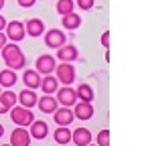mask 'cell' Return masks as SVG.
<instances>
[{
    "label": "cell",
    "instance_id": "obj_28",
    "mask_svg": "<svg viewBox=\"0 0 146 146\" xmlns=\"http://www.w3.org/2000/svg\"><path fill=\"white\" fill-rule=\"evenodd\" d=\"M102 45H104L106 49L110 47V31H106V33L102 35Z\"/></svg>",
    "mask_w": 146,
    "mask_h": 146
},
{
    "label": "cell",
    "instance_id": "obj_25",
    "mask_svg": "<svg viewBox=\"0 0 146 146\" xmlns=\"http://www.w3.org/2000/svg\"><path fill=\"white\" fill-rule=\"evenodd\" d=\"M96 140H98V146H110V132L108 130H102Z\"/></svg>",
    "mask_w": 146,
    "mask_h": 146
},
{
    "label": "cell",
    "instance_id": "obj_34",
    "mask_svg": "<svg viewBox=\"0 0 146 146\" xmlns=\"http://www.w3.org/2000/svg\"><path fill=\"white\" fill-rule=\"evenodd\" d=\"M87 146H94V144H87ZM96 146H98V144H96Z\"/></svg>",
    "mask_w": 146,
    "mask_h": 146
},
{
    "label": "cell",
    "instance_id": "obj_24",
    "mask_svg": "<svg viewBox=\"0 0 146 146\" xmlns=\"http://www.w3.org/2000/svg\"><path fill=\"white\" fill-rule=\"evenodd\" d=\"M57 12L61 16L73 12V0H57Z\"/></svg>",
    "mask_w": 146,
    "mask_h": 146
},
{
    "label": "cell",
    "instance_id": "obj_23",
    "mask_svg": "<svg viewBox=\"0 0 146 146\" xmlns=\"http://www.w3.org/2000/svg\"><path fill=\"white\" fill-rule=\"evenodd\" d=\"M0 104L10 110L12 106H16V94L10 91V89H2V91H0Z\"/></svg>",
    "mask_w": 146,
    "mask_h": 146
},
{
    "label": "cell",
    "instance_id": "obj_15",
    "mask_svg": "<svg viewBox=\"0 0 146 146\" xmlns=\"http://www.w3.org/2000/svg\"><path fill=\"white\" fill-rule=\"evenodd\" d=\"M36 100H39V98H36L35 89H23L21 94L16 96V102L21 104L23 108H29V110H31L33 106H36Z\"/></svg>",
    "mask_w": 146,
    "mask_h": 146
},
{
    "label": "cell",
    "instance_id": "obj_12",
    "mask_svg": "<svg viewBox=\"0 0 146 146\" xmlns=\"http://www.w3.org/2000/svg\"><path fill=\"white\" fill-rule=\"evenodd\" d=\"M53 118H55V124L57 126H69L73 122V110L71 108H59L53 112Z\"/></svg>",
    "mask_w": 146,
    "mask_h": 146
},
{
    "label": "cell",
    "instance_id": "obj_14",
    "mask_svg": "<svg viewBox=\"0 0 146 146\" xmlns=\"http://www.w3.org/2000/svg\"><path fill=\"white\" fill-rule=\"evenodd\" d=\"M77 55H79L77 47H73V45H63V47H59V51H57V59H61L63 63H71V61L77 59Z\"/></svg>",
    "mask_w": 146,
    "mask_h": 146
},
{
    "label": "cell",
    "instance_id": "obj_20",
    "mask_svg": "<svg viewBox=\"0 0 146 146\" xmlns=\"http://www.w3.org/2000/svg\"><path fill=\"white\" fill-rule=\"evenodd\" d=\"M18 81V77H16V73L12 71V69H2V71H0V87H12L14 83Z\"/></svg>",
    "mask_w": 146,
    "mask_h": 146
},
{
    "label": "cell",
    "instance_id": "obj_37",
    "mask_svg": "<svg viewBox=\"0 0 146 146\" xmlns=\"http://www.w3.org/2000/svg\"><path fill=\"white\" fill-rule=\"evenodd\" d=\"M0 91H2V87H0Z\"/></svg>",
    "mask_w": 146,
    "mask_h": 146
},
{
    "label": "cell",
    "instance_id": "obj_35",
    "mask_svg": "<svg viewBox=\"0 0 146 146\" xmlns=\"http://www.w3.org/2000/svg\"><path fill=\"white\" fill-rule=\"evenodd\" d=\"M2 146H10V144H2Z\"/></svg>",
    "mask_w": 146,
    "mask_h": 146
},
{
    "label": "cell",
    "instance_id": "obj_27",
    "mask_svg": "<svg viewBox=\"0 0 146 146\" xmlns=\"http://www.w3.org/2000/svg\"><path fill=\"white\" fill-rule=\"evenodd\" d=\"M16 2H18V6H23V8H31V6H35L36 0H16Z\"/></svg>",
    "mask_w": 146,
    "mask_h": 146
},
{
    "label": "cell",
    "instance_id": "obj_36",
    "mask_svg": "<svg viewBox=\"0 0 146 146\" xmlns=\"http://www.w3.org/2000/svg\"><path fill=\"white\" fill-rule=\"evenodd\" d=\"M61 146H67V144H61Z\"/></svg>",
    "mask_w": 146,
    "mask_h": 146
},
{
    "label": "cell",
    "instance_id": "obj_21",
    "mask_svg": "<svg viewBox=\"0 0 146 146\" xmlns=\"http://www.w3.org/2000/svg\"><path fill=\"white\" fill-rule=\"evenodd\" d=\"M75 94H77V100H79V102H94V98H96L91 85H87V83H81V85L75 89Z\"/></svg>",
    "mask_w": 146,
    "mask_h": 146
},
{
    "label": "cell",
    "instance_id": "obj_8",
    "mask_svg": "<svg viewBox=\"0 0 146 146\" xmlns=\"http://www.w3.org/2000/svg\"><path fill=\"white\" fill-rule=\"evenodd\" d=\"M91 116H94V106H91V102H79L77 100V104L73 106V118L85 122Z\"/></svg>",
    "mask_w": 146,
    "mask_h": 146
},
{
    "label": "cell",
    "instance_id": "obj_17",
    "mask_svg": "<svg viewBox=\"0 0 146 146\" xmlns=\"http://www.w3.org/2000/svg\"><path fill=\"white\" fill-rule=\"evenodd\" d=\"M61 25H63L65 29H69V31H77V29L81 27V16H79V14H75V12L63 14V18H61Z\"/></svg>",
    "mask_w": 146,
    "mask_h": 146
},
{
    "label": "cell",
    "instance_id": "obj_31",
    "mask_svg": "<svg viewBox=\"0 0 146 146\" xmlns=\"http://www.w3.org/2000/svg\"><path fill=\"white\" fill-rule=\"evenodd\" d=\"M0 114H8V108H4L2 104H0Z\"/></svg>",
    "mask_w": 146,
    "mask_h": 146
},
{
    "label": "cell",
    "instance_id": "obj_10",
    "mask_svg": "<svg viewBox=\"0 0 146 146\" xmlns=\"http://www.w3.org/2000/svg\"><path fill=\"white\" fill-rule=\"evenodd\" d=\"M25 33L29 35V36H41V35H45V23L41 21V18H31V21H27L25 23Z\"/></svg>",
    "mask_w": 146,
    "mask_h": 146
},
{
    "label": "cell",
    "instance_id": "obj_5",
    "mask_svg": "<svg viewBox=\"0 0 146 146\" xmlns=\"http://www.w3.org/2000/svg\"><path fill=\"white\" fill-rule=\"evenodd\" d=\"M57 102L65 108L69 106H75L77 104V94L75 89H71V85H63V87H57Z\"/></svg>",
    "mask_w": 146,
    "mask_h": 146
},
{
    "label": "cell",
    "instance_id": "obj_26",
    "mask_svg": "<svg viewBox=\"0 0 146 146\" xmlns=\"http://www.w3.org/2000/svg\"><path fill=\"white\" fill-rule=\"evenodd\" d=\"M77 2V6L81 8V10H89V8H94V2L96 0H75Z\"/></svg>",
    "mask_w": 146,
    "mask_h": 146
},
{
    "label": "cell",
    "instance_id": "obj_3",
    "mask_svg": "<svg viewBox=\"0 0 146 146\" xmlns=\"http://www.w3.org/2000/svg\"><path fill=\"white\" fill-rule=\"evenodd\" d=\"M6 33V39L8 41H12V43H18V41H23L25 39V23H21V21H12V23H6V29H4Z\"/></svg>",
    "mask_w": 146,
    "mask_h": 146
},
{
    "label": "cell",
    "instance_id": "obj_1",
    "mask_svg": "<svg viewBox=\"0 0 146 146\" xmlns=\"http://www.w3.org/2000/svg\"><path fill=\"white\" fill-rule=\"evenodd\" d=\"M0 51H2V61L6 63L8 69L18 71V69H23V67L27 65V57L23 55L18 43H6Z\"/></svg>",
    "mask_w": 146,
    "mask_h": 146
},
{
    "label": "cell",
    "instance_id": "obj_30",
    "mask_svg": "<svg viewBox=\"0 0 146 146\" xmlns=\"http://www.w3.org/2000/svg\"><path fill=\"white\" fill-rule=\"evenodd\" d=\"M4 29H6V18L0 14V31H4Z\"/></svg>",
    "mask_w": 146,
    "mask_h": 146
},
{
    "label": "cell",
    "instance_id": "obj_6",
    "mask_svg": "<svg viewBox=\"0 0 146 146\" xmlns=\"http://www.w3.org/2000/svg\"><path fill=\"white\" fill-rule=\"evenodd\" d=\"M31 134L27 128L23 126H16L14 130L10 132V146H31Z\"/></svg>",
    "mask_w": 146,
    "mask_h": 146
},
{
    "label": "cell",
    "instance_id": "obj_7",
    "mask_svg": "<svg viewBox=\"0 0 146 146\" xmlns=\"http://www.w3.org/2000/svg\"><path fill=\"white\" fill-rule=\"evenodd\" d=\"M65 41H67V36H65L63 31L53 29V31H47V33H45V45H47L49 49H59V47L65 45Z\"/></svg>",
    "mask_w": 146,
    "mask_h": 146
},
{
    "label": "cell",
    "instance_id": "obj_33",
    "mask_svg": "<svg viewBox=\"0 0 146 146\" xmlns=\"http://www.w3.org/2000/svg\"><path fill=\"white\" fill-rule=\"evenodd\" d=\"M4 8V0H0V10H2Z\"/></svg>",
    "mask_w": 146,
    "mask_h": 146
},
{
    "label": "cell",
    "instance_id": "obj_16",
    "mask_svg": "<svg viewBox=\"0 0 146 146\" xmlns=\"http://www.w3.org/2000/svg\"><path fill=\"white\" fill-rule=\"evenodd\" d=\"M23 81L29 89H39L41 85V73H36L35 69H27L25 75H23Z\"/></svg>",
    "mask_w": 146,
    "mask_h": 146
},
{
    "label": "cell",
    "instance_id": "obj_18",
    "mask_svg": "<svg viewBox=\"0 0 146 146\" xmlns=\"http://www.w3.org/2000/svg\"><path fill=\"white\" fill-rule=\"evenodd\" d=\"M53 138H55V142H57L59 146L61 144H69L71 142V130H69V126H57V128H55Z\"/></svg>",
    "mask_w": 146,
    "mask_h": 146
},
{
    "label": "cell",
    "instance_id": "obj_13",
    "mask_svg": "<svg viewBox=\"0 0 146 146\" xmlns=\"http://www.w3.org/2000/svg\"><path fill=\"white\" fill-rule=\"evenodd\" d=\"M91 132L87 130V128H75V130L71 132V140H73V144H77V146H87V144H91Z\"/></svg>",
    "mask_w": 146,
    "mask_h": 146
},
{
    "label": "cell",
    "instance_id": "obj_32",
    "mask_svg": "<svg viewBox=\"0 0 146 146\" xmlns=\"http://www.w3.org/2000/svg\"><path fill=\"white\" fill-rule=\"evenodd\" d=\"M2 136H4V126L0 124V138H2Z\"/></svg>",
    "mask_w": 146,
    "mask_h": 146
},
{
    "label": "cell",
    "instance_id": "obj_4",
    "mask_svg": "<svg viewBox=\"0 0 146 146\" xmlns=\"http://www.w3.org/2000/svg\"><path fill=\"white\" fill-rule=\"evenodd\" d=\"M55 67H57V81H61L63 85H71L75 81V67L71 63H61Z\"/></svg>",
    "mask_w": 146,
    "mask_h": 146
},
{
    "label": "cell",
    "instance_id": "obj_22",
    "mask_svg": "<svg viewBox=\"0 0 146 146\" xmlns=\"http://www.w3.org/2000/svg\"><path fill=\"white\" fill-rule=\"evenodd\" d=\"M43 91L47 96H51V94H55V91H57V77H53L51 73L49 75H45L43 79H41V85H39Z\"/></svg>",
    "mask_w": 146,
    "mask_h": 146
},
{
    "label": "cell",
    "instance_id": "obj_2",
    "mask_svg": "<svg viewBox=\"0 0 146 146\" xmlns=\"http://www.w3.org/2000/svg\"><path fill=\"white\" fill-rule=\"evenodd\" d=\"M8 112H10V120H12L16 126L27 128V126H31V124L35 122V114L31 112L29 108H23V106H12Z\"/></svg>",
    "mask_w": 146,
    "mask_h": 146
},
{
    "label": "cell",
    "instance_id": "obj_29",
    "mask_svg": "<svg viewBox=\"0 0 146 146\" xmlns=\"http://www.w3.org/2000/svg\"><path fill=\"white\" fill-rule=\"evenodd\" d=\"M8 43V39H6V35H4V31H0V49H2L4 45Z\"/></svg>",
    "mask_w": 146,
    "mask_h": 146
},
{
    "label": "cell",
    "instance_id": "obj_11",
    "mask_svg": "<svg viewBox=\"0 0 146 146\" xmlns=\"http://www.w3.org/2000/svg\"><path fill=\"white\" fill-rule=\"evenodd\" d=\"M29 134H31V138H33V140H45V138H47V134H49V126H47V122H43V120L36 122V120H35V122L31 124Z\"/></svg>",
    "mask_w": 146,
    "mask_h": 146
},
{
    "label": "cell",
    "instance_id": "obj_9",
    "mask_svg": "<svg viewBox=\"0 0 146 146\" xmlns=\"http://www.w3.org/2000/svg\"><path fill=\"white\" fill-rule=\"evenodd\" d=\"M55 65H57L55 63V57H51V55H41L35 63V71L43 73V75H49V73L55 71Z\"/></svg>",
    "mask_w": 146,
    "mask_h": 146
},
{
    "label": "cell",
    "instance_id": "obj_19",
    "mask_svg": "<svg viewBox=\"0 0 146 146\" xmlns=\"http://www.w3.org/2000/svg\"><path fill=\"white\" fill-rule=\"evenodd\" d=\"M36 104H39L41 112H45V114H53L55 110H57V100H55L53 96H47V94L41 100H36Z\"/></svg>",
    "mask_w": 146,
    "mask_h": 146
}]
</instances>
